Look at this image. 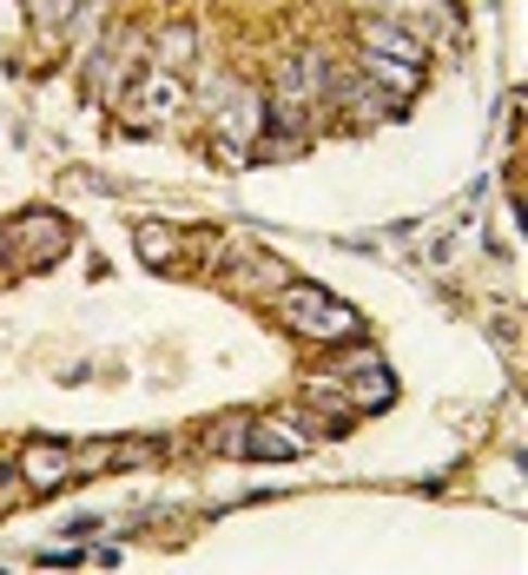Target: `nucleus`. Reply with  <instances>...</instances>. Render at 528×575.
I'll return each mask as SVG.
<instances>
[{"label": "nucleus", "mask_w": 528, "mask_h": 575, "mask_svg": "<svg viewBox=\"0 0 528 575\" xmlns=\"http://www.w3.org/2000/svg\"><path fill=\"white\" fill-rule=\"evenodd\" d=\"M278 311L291 317V332H304V338H350V332H357V311L324 298V291H285Z\"/></svg>", "instance_id": "f257e3e1"}, {"label": "nucleus", "mask_w": 528, "mask_h": 575, "mask_svg": "<svg viewBox=\"0 0 528 575\" xmlns=\"http://www.w3.org/2000/svg\"><path fill=\"white\" fill-rule=\"evenodd\" d=\"M364 53H390V60L416 66V60H423V40H416V34H403L397 21H370V27H364Z\"/></svg>", "instance_id": "f03ea898"}, {"label": "nucleus", "mask_w": 528, "mask_h": 575, "mask_svg": "<svg viewBox=\"0 0 528 575\" xmlns=\"http://www.w3.org/2000/svg\"><path fill=\"white\" fill-rule=\"evenodd\" d=\"M66 470H73V463H66V450H47V443H34V450H27V476H34L40 489H47V483H66Z\"/></svg>", "instance_id": "7ed1b4c3"}, {"label": "nucleus", "mask_w": 528, "mask_h": 575, "mask_svg": "<svg viewBox=\"0 0 528 575\" xmlns=\"http://www.w3.org/2000/svg\"><path fill=\"white\" fill-rule=\"evenodd\" d=\"M133 107H139V120H152V113H159V120H165V113H172V107H179V87H172V79H159V87H146V93H139V100H133Z\"/></svg>", "instance_id": "20e7f679"}, {"label": "nucleus", "mask_w": 528, "mask_h": 575, "mask_svg": "<svg viewBox=\"0 0 528 575\" xmlns=\"http://www.w3.org/2000/svg\"><path fill=\"white\" fill-rule=\"evenodd\" d=\"M364 66H370V73H384V87H397V93H410V66H390L384 53H364Z\"/></svg>", "instance_id": "39448f33"}, {"label": "nucleus", "mask_w": 528, "mask_h": 575, "mask_svg": "<svg viewBox=\"0 0 528 575\" xmlns=\"http://www.w3.org/2000/svg\"><path fill=\"white\" fill-rule=\"evenodd\" d=\"M186 47H192V34H186V27H172V34H165V60H172V66L186 60Z\"/></svg>", "instance_id": "423d86ee"}, {"label": "nucleus", "mask_w": 528, "mask_h": 575, "mask_svg": "<svg viewBox=\"0 0 528 575\" xmlns=\"http://www.w3.org/2000/svg\"><path fill=\"white\" fill-rule=\"evenodd\" d=\"M139 252H146V259H165L172 238H165V232H139Z\"/></svg>", "instance_id": "0eeeda50"}]
</instances>
